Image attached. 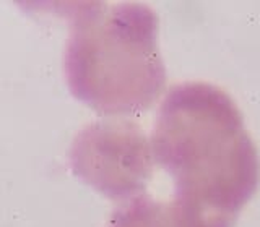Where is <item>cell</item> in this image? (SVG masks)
Returning a JSON list of instances; mask_svg holds the SVG:
<instances>
[{
  "label": "cell",
  "mask_w": 260,
  "mask_h": 227,
  "mask_svg": "<svg viewBox=\"0 0 260 227\" xmlns=\"http://www.w3.org/2000/svg\"><path fill=\"white\" fill-rule=\"evenodd\" d=\"M153 156L173 177L176 227H233L260 182V159L236 102L215 85L189 81L166 94Z\"/></svg>",
  "instance_id": "cell-1"
},
{
  "label": "cell",
  "mask_w": 260,
  "mask_h": 227,
  "mask_svg": "<svg viewBox=\"0 0 260 227\" xmlns=\"http://www.w3.org/2000/svg\"><path fill=\"white\" fill-rule=\"evenodd\" d=\"M106 227H176L169 203L135 197L112 213Z\"/></svg>",
  "instance_id": "cell-4"
},
{
  "label": "cell",
  "mask_w": 260,
  "mask_h": 227,
  "mask_svg": "<svg viewBox=\"0 0 260 227\" xmlns=\"http://www.w3.org/2000/svg\"><path fill=\"white\" fill-rule=\"evenodd\" d=\"M153 148L143 130L130 120H100L80 130L70 148L77 177L104 197H140L153 172Z\"/></svg>",
  "instance_id": "cell-3"
},
{
  "label": "cell",
  "mask_w": 260,
  "mask_h": 227,
  "mask_svg": "<svg viewBox=\"0 0 260 227\" xmlns=\"http://www.w3.org/2000/svg\"><path fill=\"white\" fill-rule=\"evenodd\" d=\"M65 49L72 94L101 114L150 109L166 86L158 16L143 4H81Z\"/></svg>",
  "instance_id": "cell-2"
}]
</instances>
